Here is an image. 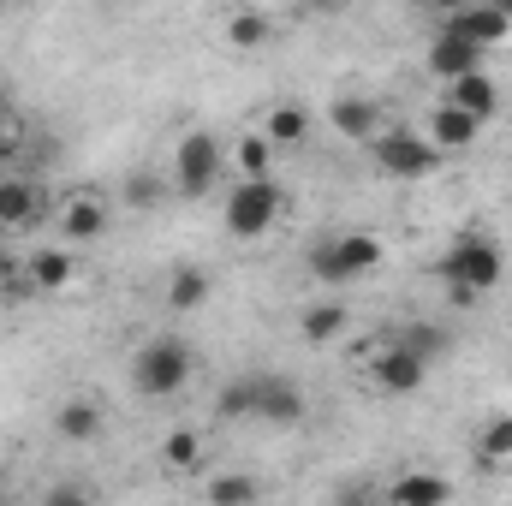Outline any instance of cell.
<instances>
[{"label": "cell", "mask_w": 512, "mask_h": 506, "mask_svg": "<svg viewBox=\"0 0 512 506\" xmlns=\"http://www.w3.org/2000/svg\"><path fill=\"white\" fill-rule=\"evenodd\" d=\"M102 429H108V417H102L96 399L78 393V399H60V405H54V435H60V441H78V447H84V441H96Z\"/></svg>", "instance_id": "19"}, {"label": "cell", "mask_w": 512, "mask_h": 506, "mask_svg": "<svg viewBox=\"0 0 512 506\" xmlns=\"http://www.w3.org/2000/svg\"><path fill=\"white\" fill-rule=\"evenodd\" d=\"M155 197H161V179H155V173H137V179L126 185V203H131V209H149Z\"/></svg>", "instance_id": "31"}, {"label": "cell", "mask_w": 512, "mask_h": 506, "mask_svg": "<svg viewBox=\"0 0 512 506\" xmlns=\"http://www.w3.org/2000/svg\"><path fill=\"white\" fill-rule=\"evenodd\" d=\"M251 405H256V376H233L221 393H215V417H227V423L251 417Z\"/></svg>", "instance_id": "28"}, {"label": "cell", "mask_w": 512, "mask_h": 506, "mask_svg": "<svg viewBox=\"0 0 512 506\" xmlns=\"http://www.w3.org/2000/svg\"><path fill=\"white\" fill-rule=\"evenodd\" d=\"M387 506H453V477H441V471H399L393 483L382 489Z\"/></svg>", "instance_id": "15"}, {"label": "cell", "mask_w": 512, "mask_h": 506, "mask_svg": "<svg viewBox=\"0 0 512 506\" xmlns=\"http://www.w3.org/2000/svg\"><path fill=\"white\" fill-rule=\"evenodd\" d=\"M370 155H376V167H382L387 179H429V173L441 167L435 143L411 126H387L382 137L370 143Z\"/></svg>", "instance_id": "6"}, {"label": "cell", "mask_w": 512, "mask_h": 506, "mask_svg": "<svg viewBox=\"0 0 512 506\" xmlns=\"http://www.w3.org/2000/svg\"><path fill=\"white\" fill-rule=\"evenodd\" d=\"M42 215H48V191L36 179H24V173H6L0 179V233L6 239L12 233H30Z\"/></svg>", "instance_id": "10"}, {"label": "cell", "mask_w": 512, "mask_h": 506, "mask_svg": "<svg viewBox=\"0 0 512 506\" xmlns=\"http://www.w3.org/2000/svg\"><path fill=\"white\" fill-rule=\"evenodd\" d=\"M42 506H102L90 489H78V483H54L48 495H42Z\"/></svg>", "instance_id": "30"}, {"label": "cell", "mask_w": 512, "mask_h": 506, "mask_svg": "<svg viewBox=\"0 0 512 506\" xmlns=\"http://www.w3.org/2000/svg\"><path fill=\"white\" fill-rule=\"evenodd\" d=\"M393 346H405L411 358H423V364H429L435 352H447V334H441L435 322H405V328L393 334Z\"/></svg>", "instance_id": "27"}, {"label": "cell", "mask_w": 512, "mask_h": 506, "mask_svg": "<svg viewBox=\"0 0 512 506\" xmlns=\"http://www.w3.org/2000/svg\"><path fill=\"white\" fill-rule=\"evenodd\" d=\"M262 137H268L274 149H298V143L310 137V108H304V102H274V108L262 114Z\"/></svg>", "instance_id": "22"}, {"label": "cell", "mask_w": 512, "mask_h": 506, "mask_svg": "<svg viewBox=\"0 0 512 506\" xmlns=\"http://www.w3.org/2000/svg\"><path fill=\"white\" fill-rule=\"evenodd\" d=\"M0 262H18V256H12V245H6V233H0Z\"/></svg>", "instance_id": "33"}, {"label": "cell", "mask_w": 512, "mask_h": 506, "mask_svg": "<svg viewBox=\"0 0 512 506\" xmlns=\"http://www.w3.org/2000/svg\"><path fill=\"white\" fill-rule=\"evenodd\" d=\"M24 280H30V292H66L78 280V256L66 245H42L24 256Z\"/></svg>", "instance_id": "16"}, {"label": "cell", "mask_w": 512, "mask_h": 506, "mask_svg": "<svg viewBox=\"0 0 512 506\" xmlns=\"http://www.w3.org/2000/svg\"><path fill=\"white\" fill-rule=\"evenodd\" d=\"M477 459H483V465H507L512 459V411H495V417L483 423V435H477Z\"/></svg>", "instance_id": "26"}, {"label": "cell", "mask_w": 512, "mask_h": 506, "mask_svg": "<svg viewBox=\"0 0 512 506\" xmlns=\"http://www.w3.org/2000/svg\"><path fill=\"white\" fill-rule=\"evenodd\" d=\"M423 376H429V364L411 358L405 346H387L382 358H376V387H382V393H417Z\"/></svg>", "instance_id": "21"}, {"label": "cell", "mask_w": 512, "mask_h": 506, "mask_svg": "<svg viewBox=\"0 0 512 506\" xmlns=\"http://www.w3.org/2000/svg\"><path fill=\"white\" fill-rule=\"evenodd\" d=\"M227 42H233V48H268V42H274V12H262V6L227 12Z\"/></svg>", "instance_id": "23"}, {"label": "cell", "mask_w": 512, "mask_h": 506, "mask_svg": "<svg viewBox=\"0 0 512 506\" xmlns=\"http://www.w3.org/2000/svg\"><path fill=\"white\" fill-rule=\"evenodd\" d=\"M334 506H387V495L376 483H340L334 489Z\"/></svg>", "instance_id": "29"}, {"label": "cell", "mask_w": 512, "mask_h": 506, "mask_svg": "<svg viewBox=\"0 0 512 506\" xmlns=\"http://www.w3.org/2000/svg\"><path fill=\"white\" fill-rule=\"evenodd\" d=\"M346 328H352V310H346L340 298H322V304H304V310H298V334H304L310 346H334Z\"/></svg>", "instance_id": "20"}, {"label": "cell", "mask_w": 512, "mask_h": 506, "mask_svg": "<svg viewBox=\"0 0 512 506\" xmlns=\"http://www.w3.org/2000/svg\"><path fill=\"white\" fill-rule=\"evenodd\" d=\"M274 221H280V185H274V179H256V185L239 179V185L227 191V203H221V227H227V239H239V245L268 239Z\"/></svg>", "instance_id": "4"}, {"label": "cell", "mask_w": 512, "mask_h": 506, "mask_svg": "<svg viewBox=\"0 0 512 506\" xmlns=\"http://www.w3.org/2000/svg\"><path fill=\"white\" fill-rule=\"evenodd\" d=\"M108 221H114V209H108V197H102V191H66V197L54 203V233H60V245H66V251L96 245V239L108 233Z\"/></svg>", "instance_id": "7"}, {"label": "cell", "mask_w": 512, "mask_h": 506, "mask_svg": "<svg viewBox=\"0 0 512 506\" xmlns=\"http://www.w3.org/2000/svg\"><path fill=\"white\" fill-rule=\"evenodd\" d=\"M256 423H268V429H298L304 417H310V399H304V387L286 376H256V405H251Z\"/></svg>", "instance_id": "9"}, {"label": "cell", "mask_w": 512, "mask_h": 506, "mask_svg": "<svg viewBox=\"0 0 512 506\" xmlns=\"http://www.w3.org/2000/svg\"><path fill=\"white\" fill-rule=\"evenodd\" d=\"M191 370H197L191 346H185L179 334H155V340H143L137 358H131V393H137V399H173V393H185Z\"/></svg>", "instance_id": "2"}, {"label": "cell", "mask_w": 512, "mask_h": 506, "mask_svg": "<svg viewBox=\"0 0 512 506\" xmlns=\"http://www.w3.org/2000/svg\"><path fill=\"white\" fill-rule=\"evenodd\" d=\"M18 155V126H12V114H0V167Z\"/></svg>", "instance_id": "32"}, {"label": "cell", "mask_w": 512, "mask_h": 506, "mask_svg": "<svg viewBox=\"0 0 512 506\" xmlns=\"http://www.w3.org/2000/svg\"><path fill=\"white\" fill-rule=\"evenodd\" d=\"M304 268H310L322 286H352V280H364V274L382 268V239L364 233V227H352V233H328V239L310 245Z\"/></svg>", "instance_id": "3"}, {"label": "cell", "mask_w": 512, "mask_h": 506, "mask_svg": "<svg viewBox=\"0 0 512 506\" xmlns=\"http://www.w3.org/2000/svg\"><path fill=\"white\" fill-rule=\"evenodd\" d=\"M441 30L489 54V48H501L512 36V6H453V12L441 18Z\"/></svg>", "instance_id": "8"}, {"label": "cell", "mask_w": 512, "mask_h": 506, "mask_svg": "<svg viewBox=\"0 0 512 506\" xmlns=\"http://www.w3.org/2000/svg\"><path fill=\"white\" fill-rule=\"evenodd\" d=\"M161 298H167L173 316H191V310H203V304L215 298V274H209L203 262H179V268H167Z\"/></svg>", "instance_id": "12"}, {"label": "cell", "mask_w": 512, "mask_h": 506, "mask_svg": "<svg viewBox=\"0 0 512 506\" xmlns=\"http://www.w3.org/2000/svg\"><path fill=\"white\" fill-rule=\"evenodd\" d=\"M209 506H262V477H251V471L209 477Z\"/></svg>", "instance_id": "24"}, {"label": "cell", "mask_w": 512, "mask_h": 506, "mask_svg": "<svg viewBox=\"0 0 512 506\" xmlns=\"http://www.w3.org/2000/svg\"><path fill=\"white\" fill-rule=\"evenodd\" d=\"M155 459H161V471H173V477H191V471H203V459H209V435H203L197 423H173V429L161 435Z\"/></svg>", "instance_id": "14"}, {"label": "cell", "mask_w": 512, "mask_h": 506, "mask_svg": "<svg viewBox=\"0 0 512 506\" xmlns=\"http://www.w3.org/2000/svg\"><path fill=\"white\" fill-rule=\"evenodd\" d=\"M441 280L453 286L459 304H477L483 292H495L507 280V251L495 239H483V233H465L453 251L441 256Z\"/></svg>", "instance_id": "1"}, {"label": "cell", "mask_w": 512, "mask_h": 506, "mask_svg": "<svg viewBox=\"0 0 512 506\" xmlns=\"http://www.w3.org/2000/svg\"><path fill=\"white\" fill-rule=\"evenodd\" d=\"M328 126L340 131L346 143H376L387 131V120H382V108H376V96H334Z\"/></svg>", "instance_id": "13"}, {"label": "cell", "mask_w": 512, "mask_h": 506, "mask_svg": "<svg viewBox=\"0 0 512 506\" xmlns=\"http://www.w3.org/2000/svg\"><path fill=\"white\" fill-rule=\"evenodd\" d=\"M423 137L435 143V155H465L477 137H483V126L471 120V114H459V108H447V102H435V114H429V126H423Z\"/></svg>", "instance_id": "17"}, {"label": "cell", "mask_w": 512, "mask_h": 506, "mask_svg": "<svg viewBox=\"0 0 512 506\" xmlns=\"http://www.w3.org/2000/svg\"><path fill=\"white\" fill-rule=\"evenodd\" d=\"M441 102H447V108H459V114H471L477 126H489V120L501 114V78H495V72H471V78L447 84V90H441Z\"/></svg>", "instance_id": "11"}, {"label": "cell", "mask_w": 512, "mask_h": 506, "mask_svg": "<svg viewBox=\"0 0 512 506\" xmlns=\"http://www.w3.org/2000/svg\"><path fill=\"white\" fill-rule=\"evenodd\" d=\"M429 72H435L441 84H459V78L483 72V48H471V42H459V36L435 30V42H429Z\"/></svg>", "instance_id": "18"}, {"label": "cell", "mask_w": 512, "mask_h": 506, "mask_svg": "<svg viewBox=\"0 0 512 506\" xmlns=\"http://www.w3.org/2000/svg\"><path fill=\"white\" fill-rule=\"evenodd\" d=\"M215 179H221V137L203 126L185 131L173 143V185H179V197H209Z\"/></svg>", "instance_id": "5"}, {"label": "cell", "mask_w": 512, "mask_h": 506, "mask_svg": "<svg viewBox=\"0 0 512 506\" xmlns=\"http://www.w3.org/2000/svg\"><path fill=\"white\" fill-rule=\"evenodd\" d=\"M233 161H239V179H274V143L262 137V131H245L239 143H233Z\"/></svg>", "instance_id": "25"}]
</instances>
